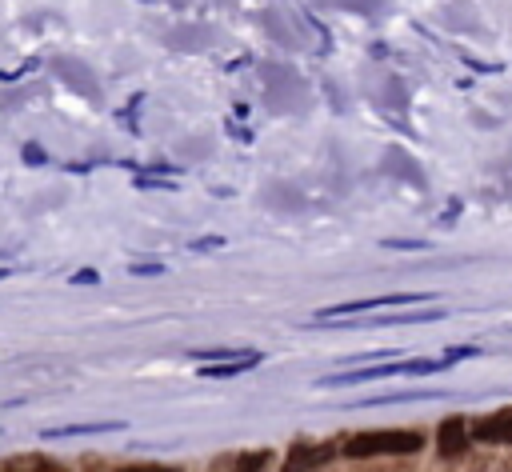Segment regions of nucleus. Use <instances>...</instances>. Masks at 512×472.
Returning <instances> with one entry per match:
<instances>
[{"instance_id":"nucleus-19","label":"nucleus","mask_w":512,"mask_h":472,"mask_svg":"<svg viewBox=\"0 0 512 472\" xmlns=\"http://www.w3.org/2000/svg\"><path fill=\"white\" fill-rule=\"evenodd\" d=\"M4 276H8V268H0V280H4Z\"/></svg>"},{"instance_id":"nucleus-11","label":"nucleus","mask_w":512,"mask_h":472,"mask_svg":"<svg viewBox=\"0 0 512 472\" xmlns=\"http://www.w3.org/2000/svg\"><path fill=\"white\" fill-rule=\"evenodd\" d=\"M268 464H272V452H244L232 464V472H268Z\"/></svg>"},{"instance_id":"nucleus-6","label":"nucleus","mask_w":512,"mask_h":472,"mask_svg":"<svg viewBox=\"0 0 512 472\" xmlns=\"http://www.w3.org/2000/svg\"><path fill=\"white\" fill-rule=\"evenodd\" d=\"M472 440H480V444H512V404L492 412V416H480L472 424Z\"/></svg>"},{"instance_id":"nucleus-8","label":"nucleus","mask_w":512,"mask_h":472,"mask_svg":"<svg viewBox=\"0 0 512 472\" xmlns=\"http://www.w3.org/2000/svg\"><path fill=\"white\" fill-rule=\"evenodd\" d=\"M408 400H448V392L440 388H408V392H384V396H368L352 408H380V404H408Z\"/></svg>"},{"instance_id":"nucleus-17","label":"nucleus","mask_w":512,"mask_h":472,"mask_svg":"<svg viewBox=\"0 0 512 472\" xmlns=\"http://www.w3.org/2000/svg\"><path fill=\"white\" fill-rule=\"evenodd\" d=\"M120 472H180V468H168V464H128Z\"/></svg>"},{"instance_id":"nucleus-18","label":"nucleus","mask_w":512,"mask_h":472,"mask_svg":"<svg viewBox=\"0 0 512 472\" xmlns=\"http://www.w3.org/2000/svg\"><path fill=\"white\" fill-rule=\"evenodd\" d=\"M24 160H28V164H32V160H36V164H44V152H40L36 144H24Z\"/></svg>"},{"instance_id":"nucleus-9","label":"nucleus","mask_w":512,"mask_h":472,"mask_svg":"<svg viewBox=\"0 0 512 472\" xmlns=\"http://www.w3.org/2000/svg\"><path fill=\"white\" fill-rule=\"evenodd\" d=\"M264 356L256 352V356H244V360H224V364H204L200 368V376L204 380H228V376H240V372H248V368H256Z\"/></svg>"},{"instance_id":"nucleus-15","label":"nucleus","mask_w":512,"mask_h":472,"mask_svg":"<svg viewBox=\"0 0 512 472\" xmlns=\"http://www.w3.org/2000/svg\"><path fill=\"white\" fill-rule=\"evenodd\" d=\"M68 284H100V272L96 268H80V272L68 276Z\"/></svg>"},{"instance_id":"nucleus-3","label":"nucleus","mask_w":512,"mask_h":472,"mask_svg":"<svg viewBox=\"0 0 512 472\" xmlns=\"http://www.w3.org/2000/svg\"><path fill=\"white\" fill-rule=\"evenodd\" d=\"M340 448L336 444H320V440H296L280 464V472H320Z\"/></svg>"},{"instance_id":"nucleus-14","label":"nucleus","mask_w":512,"mask_h":472,"mask_svg":"<svg viewBox=\"0 0 512 472\" xmlns=\"http://www.w3.org/2000/svg\"><path fill=\"white\" fill-rule=\"evenodd\" d=\"M128 272H132V276H160V272H164V264H160V260H152V264L136 260V264H128Z\"/></svg>"},{"instance_id":"nucleus-5","label":"nucleus","mask_w":512,"mask_h":472,"mask_svg":"<svg viewBox=\"0 0 512 472\" xmlns=\"http://www.w3.org/2000/svg\"><path fill=\"white\" fill-rule=\"evenodd\" d=\"M468 444H472V428L464 424V416H448V420H440V428H436V452H440L444 460H456Z\"/></svg>"},{"instance_id":"nucleus-7","label":"nucleus","mask_w":512,"mask_h":472,"mask_svg":"<svg viewBox=\"0 0 512 472\" xmlns=\"http://www.w3.org/2000/svg\"><path fill=\"white\" fill-rule=\"evenodd\" d=\"M124 420H88V424H52L40 428L44 440H64V436H96V432H120Z\"/></svg>"},{"instance_id":"nucleus-13","label":"nucleus","mask_w":512,"mask_h":472,"mask_svg":"<svg viewBox=\"0 0 512 472\" xmlns=\"http://www.w3.org/2000/svg\"><path fill=\"white\" fill-rule=\"evenodd\" d=\"M188 248L192 252H212V248H224V236H196Z\"/></svg>"},{"instance_id":"nucleus-12","label":"nucleus","mask_w":512,"mask_h":472,"mask_svg":"<svg viewBox=\"0 0 512 472\" xmlns=\"http://www.w3.org/2000/svg\"><path fill=\"white\" fill-rule=\"evenodd\" d=\"M8 472H68V468H64V464H52V460L32 456V460H24V464H12Z\"/></svg>"},{"instance_id":"nucleus-10","label":"nucleus","mask_w":512,"mask_h":472,"mask_svg":"<svg viewBox=\"0 0 512 472\" xmlns=\"http://www.w3.org/2000/svg\"><path fill=\"white\" fill-rule=\"evenodd\" d=\"M200 364H224V360H244V356H256L252 348H232V344H224V348H204V352H192Z\"/></svg>"},{"instance_id":"nucleus-4","label":"nucleus","mask_w":512,"mask_h":472,"mask_svg":"<svg viewBox=\"0 0 512 472\" xmlns=\"http://www.w3.org/2000/svg\"><path fill=\"white\" fill-rule=\"evenodd\" d=\"M444 308H424V312H396V316H368V320H328L336 328H380V324H428V320H444ZM324 324V328H328ZM320 328V324H312Z\"/></svg>"},{"instance_id":"nucleus-1","label":"nucleus","mask_w":512,"mask_h":472,"mask_svg":"<svg viewBox=\"0 0 512 472\" xmlns=\"http://www.w3.org/2000/svg\"><path fill=\"white\" fill-rule=\"evenodd\" d=\"M424 448V432L416 428H376V432H356L344 436L340 452L352 460H368V456H412Z\"/></svg>"},{"instance_id":"nucleus-2","label":"nucleus","mask_w":512,"mask_h":472,"mask_svg":"<svg viewBox=\"0 0 512 472\" xmlns=\"http://www.w3.org/2000/svg\"><path fill=\"white\" fill-rule=\"evenodd\" d=\"M432 296L424 292H388V296H364V300H344L332 308H320L312 316V324H328V320H348L352 312H372V308H400V304H428Z\"/></svg>"},{"instance_id":"nucleus-16","label":"nucleus","mask_w":512,"mask_h":472,"mask_svg":"<svg viewBox=\"0 0 512 472\" xmlns=\"http://www.w3.org/2000/svg\"><path fill=\"white\" fill-rule=\"evenodd\" d=\"M384 248H400V252H420V248H428L424 240H384Z\"/></svg>"}]
</instances>
